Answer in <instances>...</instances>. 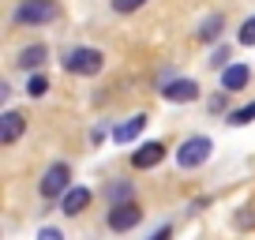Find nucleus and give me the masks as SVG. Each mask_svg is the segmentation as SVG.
Returning a JSON list of instances; mask_svg holds the SVG:
<instances>
[{
    "mask_svg": "<svg viewBox=\"0 0 255 240\" xmlns=\"http://www.w3.org/2000/svg\"><path fill=\"white\" fill-rule=\"evenodd\" d=\"M143 128H146V117H131V120H124V124L113 128V139L117 143H131V139L143 135Z\"/></svg>",
    "mask_w": 255,
    "mask_h": 240,
    "instance_id": "9b49d317",
    "label": "nucleus"
},
{
    "mask_svg": "<svg viewBox=\"0 0 255 240\" xmlns=\"http://www.w3.org/2000/svg\"><path fill=\"white\" fill-rule=\"evenodd\" d=\"M252 120H255V102H248L244 109L229 113V124H233V128H244V124H252Z\"/></svg>",
    "mask_w": 255,
    "mask_h": 240,
    "instance_id": "ddd939ff",
    "label": "nucleus"
},
{
    "mask_svg": "<svg viewBox=\"0 0 255 240\" xmlns=\"http://www.w3.org/2000/svg\"><path fill=\"white\" fill-rule=\"evenodd\" d=\"M237 225H255V214H244V218H237Z\"/></svg>",
    "mask_w": 255,
    "mask_h": 240,
    "instance_id": "4be33fe9",
    "label": "nucleus"
},
{
    "mask_svg": "<svg viewBox=\"0 0 255 240\" xmlns=\"http://www.w3.org/2000/svg\"><path fill=\"white\" fill-rule=\"evenodd\" d=\"M150 240H173V225H161V229L158 233H154V237Z\"/></svg>",
    "mask_w": 255,
    "mask_h": 240,
    "instance_id": "aec40b11",
    "label": "nucleus"
},
{
    "mask_svg": "<svg viewBox=\"0 0 255 240\" xmlns=\"http://www.w3.org/2000/svg\"><path fill=\"white\" fill-rule=\"evenodd\" d=\"M225 60H229V53H225V49H218V53H214V60H210V64H214V68H225Z\"/></svg>",
    "mask_w": 255,
    "mask_h": 240,
    "instance_id": "412c9836",
    "label": "nucleus"
},
{
    "mask_svg": "<svg viewBox=\"0 0 255 240\" xmlns=\"http://www.w3.org/2000/svg\"><path fill=\"white\" fill-rule=\"evenodd\" d=\"M161 98H165V102H195V98H199V87L191 79H173V83H165Z\"/></svg>",
    "mask_w": 255,
    "mask_h": 240,
    "instance_id": "423d86ee",
    "label": "nucleus"
},
{
    "mask_svg": "<svg viewBox=\"0 0 255 240\" xmlns=\"http://www.w3.org/2000/svg\"><path fill=\"white\" fill-rule=\"evenodd\" d=\"M210 150H214V143H210L207 135H191L180 143V150H176V165L180 169H199L203 161H210Z\"/></svg>",
    "mask_w": 255,
    "mask_h": 240,
    "instance_id": "f03ea898",
    "label": "nucleus"
},
{
    "mask_svg": "<svg viewBox=\"0 0 255 240\" xmlns=\"http://www.w3.org/2000/svg\"><path fill=\"white\" fill-rule=\"evenodd\" d=\"M45 90H49V79H45V75H30V83H26V94H30V98H41Z\"/></svg>",
    "mask_w": 255,
    "mask_h": 240,
    "instance_id": "2eb2a0df",
    "label": "nucleus"
},
{
    "mask_svg": "<svg viewBox=\"0 0 255 240\" xmlns=\"http://www.w3.org/2000/svg\"><path fill=\"white\" fill-rule=\"evenodd\" d=\"M45 64V45H26L23 53H19V68H26V72H30V68H41Z\"/></svg>",
    "mask_w": 255,
    "mask_h": 240,
    "instance_id": "f8f14e48",
    "label": "nucleus"
},
{
    "mask_svg": "<svg viewBox=\"0 0 255 240\" xmlns=\"http://www.w3.org/2000/svg\"><path fill=\"white\" fill-rule=\"evenodd\" d=\"M60 15V4L56 0H23L15 8V23H30V26H38V23H53V19Z\"/></svg>",
    "mask_w": 255,
    "mask_h": 240,
    "instance_id": "f257e3e1",
    "label": "nucleus"
},
{
    "mask_svg": "<svg viewBox=\"0 0 255 240\" xmlns=\"http://www.w3.org/2000/svg\"><path fill=\"white\" fill-rule=\"evenodd\" d=\"M161 158H165V146H161V143H143L135 154H131V165H135V169H154Z\"/></svg>",
    "mask_w": 255,
    "mask_h": 240,
    "instance_id": "1a4fd4ad",
    "label": "nucleus"
},
{
    "mask_svg": "<svg viewBox=\"0 0 255 240\" xmlns=\"http://www.w3.org/2000/svg\"><path fill=\"white\" fill-rule=\"evenodd\" d=\"M38 240H64V233H60V229H41Z\"/></svg>",
    "mask_w": 255,
    "mask_h": 240,
    "instance_id": "6ab92c4d",
    "label": "nucleus"
},
{
    "mask_svg": "<svg viewBox=\"0 0 255 240\" xmlns=\"http://www.w3.org/2000/svg\"><path fill=\"white\" fill-rule=\"evenodd\" d=\"M139 222H143V210H139L131 199L113 203V210H109V229L113 233H128V229H135Z\"/></svg>",
    "mask_w": 255,
    "mask_h": 240,
    "instance_id": "20e7f679",
    "label": "nucleus"
},
{
    "mask_svg": "<svg viewBox=\"0 0 255 240\" xmlns=\"http://www.w3.org/2000/svg\"><path fill=\"white\" fill-rule=\"evenodd\" d=\"M68 180H72V169L64 165V161L49 165L45 176H41V195H45V199H60V195L68 192Z\"/></svg>",
    "mask_w": 255,
    "mask_h": 240,
    "instance_id": "39448f33",
    "label": "nucleus"
},
{
    "mask_svg": "<svg viewBox=\"0 0 255 240\" xmlns=\"http://www.w3.org/2000/svg\"><path fill=\"white\" fill-rule=\"evenodd\" d=\"M218 34H222V15L207 19V23H203V30H199V38H203V41H214Z\"/></svg>",
    "mask_w": 255,
    "mask_h": 240,
    "instance_id": "4468645a",
    "label": "nucleus"
},
{
    "mask_svg": "<svg viewBox=\"0 0 255 240\" xmlns=\"http://www.w3.org/2000/svg\"><path fill=\"white\" fill-rule=\"evenodd\" d=\"M240 45H255V15L240 23Z\"/></svg>",
    "mask_w": 255,
    "mask_h": 240,
    "instance_id": "dca6fc26",
    "label": "nucleus"
},
{
    "mask_svg": "<svg viewBox=\"0 0 255 240\" xmlns=\"http://www.w3.org/2000/svg\"><path fill=\"white\" fill-rule=\"evenodd\" d=\"M87 207H90V188H68V192H64V199H60V210H64L68 218L83 214Z\"/></svg>",
    "mask_w": 255,
    "mask_h": 240,
    "instance_id": "0eeeda50",
    "label": "nucleus"
},
{
    "mask_svg": "<svg viewBox=\"0 0 255 240\" xmlns=\"http://www.w3.org/2000/svg\"><path fill=\"white\" fill-rule=\"evenodd\" d=\"M23 131H26L23 113H4V117H0V143H4V146H11Z\"/></svg>",
    "mask_w": 255,
    "mask_h": 240,
    "instance_id": "6e6552de",
    "label": "nucleus"
},
{
    "mask_svg": "<svg viewBox=\"0 0 255 240\" xmlns=\"http://www.w3.org/2000/svg\"><path fill=\"white\" fill-rule=\"evenodd\" d=\"M109 195H113V203H117V199H128V184H113Z\"/></svg>",
    "mask_w": 255,
    "mask_h": 240,
    "instance_id": "a211bd4d",
    "label": "nucleus"
},
{
    "mask_svg": "<svg viewBox=\"0 0 255 240\" xmlns=\"http://www.w3.org/2000/svg\"><path fill=\"white\" fill-rule=\"evenodd\" d=\"M143 4H146V0H113V11H124V15H128V11H139Z\"/></svg>",
    "mask_w": 255,
    "mask_h": 240,
    "instance_id": "f3484780",
    "label": "nucleus"
},
{
    "mask_svg": "<svg viewBox=\"0 0 255 240\" xmlns=\"http://www.w3.org/2000/svg\"><path fill=\"white\" fill-rule=\"evenodd\" d=\"M102 64H105L102 49H72V53L64 56V68L72 75H98Z\"/></svg>",
    "mask_w": 255,
    "mask_h": 240,
    "instance_id": "7ed1b4c3",
    "label": "nucleus"
},
{
    "mask_svg": "<svg viewBox=\"0 0 255 240\" xmlns=\"http://www.w3.org/2000/svg\"><path fill=\"white\" fill-rule=\"evenodd\" d=\"M248 79H252L248 64H229V68H222V90H225V94H229V90H244Z\"/></svg>",
    "mask_w": 255,
    "mask_h": 240,
    "instance_id": "9d476101",
    "label": "nucleus"
}]
</instances>
